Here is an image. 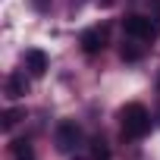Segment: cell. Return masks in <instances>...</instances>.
<instances>
[{"label": "cell", "mask_w": 160, "mask_h": 160, "mask_svg": "<svg viewBox=\"0 0 160 160\" xmlns=\"http://www.w3.org/2000/svg\"><path fill=\"white\" fill-rule=\"evenodd\" d=\"M119 122H122L126 138H144L151 132V113L144 104H126L119 110Z\"/></svg>", "instance_id": "cell-1"}, {"label": "cell", "mask_w": 160, "mask_h": 160, "mask_svg": "<svg viewBox=\"0 0 160 160\" xmlns=\"http://www.w3.org/2000/svg\"><path fill=\"white\" fill-rule=\"evenodd\" d=\"M122 28H126V35L135 38V41H151V38L157 35V22H151V16H138V13L126 16V19H122Z\"/></svg>", "instance_id": "cell-2"}, {"label": "cell", "mask_w": 160, "mask_h": 160, "mask_svg": "<svg viewBox=\"0 0 160 160\" xmlns=\"http://www.w3.org/2000/svg\"><path fill=\"white\" fill-rule=\"evenodd\" d=\"M53 141H57V151H63V154L75 151L78 141H82V129H78V122L63 119V122L57 126V132H53Z\"/></svg>", "instance_id": "cell-3"}, {"label": "cell", "mask_w": 160, "mask_h": 160, "mask_svg": "<svg viewBox=\"0 0 160 160\" xmlns=\"http://www.w3.org/2000/svg\"><path fill=\"white\" fill-rule=\"evenodd\" d=\"M78 44H82L85 53H101L107 47V28H88V32H82Z\"/></svg>", "instance_id": "cell-4"}, {"label": "cell", "mask_w": 160, "mask_h": 160, "mask_svg": "<svg viewBox=\"0 0 160 160\" xmlns=\"http://www.w3.org/2000/svg\"><path fill=\"white\" fill-rule=\"evenodd\" d=\"M25 69H28V75L41 78V75L47 72V53H44V50H38V47H32V50L25 53Z\"/></svg>", "instance_id": "cell-5"}, {"label": "cell", "mask_w": 160, "mask_h": 160, "mask_svg": "<svg viewBox=\"0 0 160 160\" xmlns=\"http://www.w3.org/2000/svg\"><path fill=\"white\" fill-rule=\"evenodd\" d=\"M22 94H28V75H25V72H13V75L7 78V98L16 101V98H22Z\"/></svg>", "instance_id": "cell-6"}, {"label": "cell", "mask_w": 160, "mask_h": 160, "mask_svg": "<svg viewBox=\"0 0 160 160\" xmlns=\"http://www.w3.org/2000/svg\"><path fill=\"white\" fill-rule=\"evenodd\" d=\"M19 119H25V110H22V107H10V110L3 113V122H0V129H3V132H10Z\"/></svg>", "instance_id": "cell-7"}, {"label": "cell", "mask_w": 160, "mask_h": 160, "mask_svg": "<svg viewBox=\"0 0 160 160\" xmlns=\"http://www.w3.org/2000/svg\"><path fill=\"white\" fill-rule=\"evenodd\" d=\"M119 57H122L126 63H138V60L144 57V47H138L135 41H132V44H122V47H119Z\"/></svg>", "instance_id": "cell-8"}, {"label": "cell", "mask_w": 160, "mask_h": 160, "mask_svg": "<svg viewBox=\"0 0 160 160\" xmlns=\"http://www.w3.org/2000/svg\"><path fill=\"white\" fill-rule=\"evenodd\" d=\"M91 157L94 160H110V148H107V141L98 135V138H91Z\"/></svg>", "instance_id": "cell-9"}, {"label": "cell", "mask_w": 160, "mask_h": 160, "mask_svg": "<svg viewBox=\"0 0 160 160\" xmlns=\"http://www.w3.org/2000/svg\"><path fill=\"white\" fill-rule=\"evenodd\" d=\"M13 154H16V160H35V154H32V144H28L25 138L13 141Z\"/></svg>", "instance_id": "cell-10"}, {"label": "cell", "mask_w": 160, "mask_h": 160, "mask_svg": "<svg viewBox=\"0 0 160 160\" xmlns=\"http://www.w3.org/2000/svg\"><path fill=\"white\" fill-rule=\"evenodd\" d=\"M50 3H53V0H32V7L38 13H50Z\"/></svg>", "instance_id": "cell-11"}, {"label": "cell", "mask_w": 160, "mask_h": 160, "mask_svg": "<svg viewBox=\"0 0 160 160\" xmlns=\"http://www.w3.org/2000/svg\"><path fill=\"white\" fill-rule=\"evenodd\" d=\"M154 19H157V25H160V0H154Z\"/></svg>", "instance_id": "cell-12"}, {"label": "cell", "mask_w": 160, "mask_h": 160, "mask_svg": "<svg viewBox=\"0 0 160 160\" xmlns=\"http://www.w3.org/2000/svg\"><path fill=\"white\" fill-rule=\"evenodd\" d=\"M157 88H160V78H157Z\"/></svg>", "instance_id": "cell-13"}, {"label": "cell", "mask_w": 160, "mask_h": 160, "mask_svg": "<svg viewBox=\"0 0 160 160\" xmlns=\"http://www.w3.org/2000/svg\"><path fill=\"white\" fill-rule=\"evenodd\" d=\"M75 160H85V157H75Z\"/></svg>", "instance_id": "cell-14"}]
</instances>
